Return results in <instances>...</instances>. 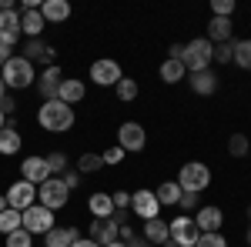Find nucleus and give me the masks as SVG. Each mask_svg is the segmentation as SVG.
Listing matches in <instances>:
<instances>
[{"label":"nucleus","mask_w":251,"mask_h":247,"mask_svg":"<svg viewBox=\"0 0 251 247\" xmlns=\"http://www.w3.org/2000/svg\"><path fill=\"white\" fill-rule=\"evenodd\" d=\"M20 37H24L20 34V14L17 10H0V40L7 47H14Z\"/></svg>","instance_id":"nucleus-14"},{"label":"nucleus","mask_w":251,"mask_h":247,"mask_svg":"<svg viewBox=\"0 0 251 247\" xmlns=\"http://www.w3.org/2000/svg\"><path fill=\"white\" fill-rule=\"evenodd\" d=\"M71 247H100V244H94L91 237H87V241H80V237H77V241H74V244H71Z\"/></svg>","instance_id":"nucleus-46"},{"label":"nucleus","mask_w":251,"mask_h":247,"mask_svg":"<svg viewBox=\"0 0 251 247\" xmlns=\"http://www.w3.org/2000/svg\"><path fill=\"white\" fill-rule=\"evenodd\" d=\"M127 247H151L148 241H141V237H134V241H127Z\"/></svg>","instance_id":"nucleus-47"},{"label":"nucleus","mask_w":251,"mask_h":247,"mask_svg":"<svg viewBox=\"0 0 251 247\" xmlns=\"http://www.w3.org/2000/svg\"><path fill=\"white\" fill-rule=\"evenodd\" d=\"M234 14V0H211V17H228Z\"/></svg>","instance_id":"nucleus-36"},{"label":"nucleus","mask_w":251,"mask_h":247,"mask_svg":"<svg viewBox=\"0 0 251 247\" xmlns=\"http://www.w3.org/2000/svg\"><path fill=\"white\" fill-rule=\"evenodd\" d=\"M231 30H234V23L228 17H211V23H208V40H211L214 47L218 44H228L231 40Z\"/></svg>","instance_id":"nucleus-21"},{"label":"nucleus","mask_w":251,"mask_h":247,"mask_svg":"<svg viewBox=\"0 0 251 247\" xmlns=\"http://www.w3.org/2000/svg\"><path fill=\"white\" fill-rule=\"evenodd\" d=\"M60 180H64V187H67V190L80 187V174L77 171H64V177H60Z\"/></svg>","instance_id":"nucleus-42"},{"label":"nucleus","mask_w":251,"mask_h":247,"mask_svg":"<svg viewBox=\"0 0 251 247\" xmlns=\"http://www.w3.org/2000/svg\"><path fill=\"white\" fill-rule=\"evenodd\" d=\"M54 227V210H47L44 204H34V207L24 210V230L27 234H47Z\"/></svg>","instance_id":"nucleus-8"},{"label":"nucleus","mask_w":251,"mask_h":247,"mask_svg":"<svg viewBox=\"0 0 251 247\" xmlns=\"http://www.w3.org/2000/svg\"><path fill=\"white\" fill-rule=\"evenodd\" d=\"M131 214L141 217V221H154L161 214V204H157L154 190H134L131 194Z\"/></svg>","instance_id":"nucleus-10"},{"label":"nucleus","mask_w":251,"mask_h":247,"mask_svg":"<svg viewBox=\"0 0 251 247\" xmlns=\"http://www.w3.org/2000/svg\"><path fill=\"white\" fill-rule=\"evenodd\" d=\"M37 201L47 210H60L67 201H71V190L64 187V180H60V177H50V180H44V184L37 187Z\"/></svg>","instance_id":"nucleus-5"},{"label":"nucleus","mask_w":251,"mask_h":247,"mask_svg":"<svg viewBox=\"0 0 251 247\" xmlns=\"http://www.w3.org/2000/svg\"><path fill=\"white\" fill-rule=\"evenodd\" d=\"M84 84L80 80H60V90H57V100H64L67 107H74V104H80L84 100Z\"/></svg>","instance_id":"nucleus-24"},{"label":"nucleus","mask_w":251,"mask_h":247,"mask_svg":"<svg viewBox=\"0 0 251 247\" xmlns=\"http://www.w3.org/2000/svg\"><path fill=\"white\" fill-rule=\"evenodd\" d=\"M60 67L54 64V67H47L44 74H40V80H37V90H40V97L44 100H57V90H60Z\"/></svg>","instance_id":"nucleus-15"},{"label":"nucleus","mask_w":251,"mask_h":247,"mask_svg":"<svg viewBox=\"0 0 251 247\" xmlns=\"http://www.w3.org/2000/svg\"><path fill=\"white\" fill-rule=\"evenodd\" d=\"M121 64L117 60H94L91 64V80H94L97 87H117V80H121Z\"/></svg>","instance_id":"nucleus-12"},{"label":"nucleus","mask_w":251,"mask_h":247,"mask_svg":"<svg viewBox=\"0 0 251 247\" xmlns=\"http://www.w3.org/2000/svg\"><path fill=\"white\" fill-rule=\"evenodd\" d=\"M168 54H171V60H184V44H171Z\"/></svg>","instance_id":"nucleus-45"},{"label":"nucleus","mask_w":251,"mask_h":247,"mask_svg":"<svg viewBox=\"0 0 251 247\" xmlns=\"http://www.w3.org/2000/svg\"><path fill=\"white\" fill-rule=\"evenodd\" d=\"M10 57H14V47H7V44L0 40V67H3V64H7Z\"/></svg>","instance_id":"nucleus-44"},{"label":"nucleus","mask_w":251,"mask_h":247,"mask_svg":"<svg viewBox=\"0 0 251 247\" xmlns=\"http://www.w3.org/2000/svg\"><path fill=\"white\" fill-rule=\"evenodd\" d=\"M3 97H7V84L0 80V100H3Z\"/></svg>","instance_id":"nucleus-50"},{"label":"nucleus","mask_w":251,"mask_h":247,"mask_svg":"<svg viewBox=\"0 0 251 247\" xmlns=\"http://www.w3.org/2000/svg\"><path fill=\"white\" fill-rule=\"evenodd\" d=\"M188 84H191L194 94H201V97H211L214 90H218V77H214L211 70H201V74H188Z\"/></svg>","instance_id":"nucleus-22"},{"label":"nucleus","mask_w":251,"mask_h":247,"mask_svg":"<svg viewBox=\"0 0 251 247\" xmlns=\"http://www.w3.org/2000/svg\"><path fill=\"white\" fill-rule=\"evenodd\" d=\"M231 64H238L241 70H251V40H234V57Z\"/></svg>","instance_id":"nucleus-29"},{"label":"nucleus","mask_w":251,"mask_h":247,"mask_svg":"<svg viewBox=\"0 0 251 247\" xmlns=\"http://www.w3.org/2000/svg\"><path fill=\"white\" fill-rule=\"evenodd\" d=\"M168 230H171V241L177 247H194V244H198V237H201V230H198V224H194V217H188V214H177L171 224H168Z\"/></svg>","instance_id":"nucleus-7"},{"label":"nucleus","mask_w":251,"mask_h":247,"mask_svg":"<svg viewBox=\"0 0 251 247\" xmlns=\"http://www.w3.org/2000/svg\"><path fill=\"white\" fill-rule=\"evenodd\" d=\"M248 137L245 134H231V140H228V151H231V157H245L248 154Z\"/></svg>","instance_id":"nucleus-33"},{"label":"nucleus","mask_w":251,"mask_h":247,"mask_svg":"<svg viewBox=\"0 0 251 247\" xmlns=\"http://www.w3.org/2000/svg\"><path fill=\"white\" fill-rule=\"evenodd\" d=\"M0 154H7V157L20 154V134H17V127H3V131H0Z\"/></svg>","instance_id":"nucleus-27"},{"label":"nucleus","mask_w":251,"mask_h":247,"mask_svg":"<svg viewBox=\"0 0 251 247\" xmlns=\"http://www.w3.org/2000/svg\"><path fill=\"white\" fill-rule=\"evenodd\" d=\"M34 201H37V187L30 180H17V184H10V190H7V207L20 210V214L27 207H34Z\"/></svg>","instance_id":"nucleus-9"},{"label":"nucleus","mask_w":251,"mask_h":247,"mask_svg":"<svg viewBox=\"0 0 251 247\" xmlns=\"http://www.w3.org/2000/svg\"><path fill=\"white\" fill-rule=\"evenodd\" d=\"M111 201H114V210H131V194L127 190H114Z\"/></svg>","instance_id":"nucleus-40"},{"label":"nucleus","mask_w":251,"mask_h":247,"mask_svg":"<svg viewBox=\"0 0 251 247\" xmlns=\"http://www.w3.org/2000/svg\"><path fill=\"white\" fill-rule=\"evenodd\" d=\"M107 247H127V244H124V241H114V244H107Z\"/></svg>","instance_id":"nucleus-51"},{"label":"nucleus","mask_w":251,"mask_h":247,"mask_svg":"<svg viewBox=\"0 0 251 247\" xmlns=\"http://www.w3.org/2000/svg\"><path fill=\"white\" fill-rule=\"evenodd\" d=\"M194 247H228V241H225V234L218 230V234H201Z\"/></svg>","instance_id":"nucleus-37"},{"label":"nucleus","mask_w":251,"mask_h":247,"mask_svg":"<svg viewBox=\"0 0 251 247\" xmlns=\"http://www.w3.org/2000/svg\"><path fill=\"white\" fill-rule=\"evenodd\" d=\"M44 50H47V44H44V40H27V50H24V57L30 60V64H34V60H40V64H44Z\"/></svg>","instance_id":"nucleus-32"},{"label":"nucleus","mask_w":251,"mask_h":247,"mask_svg":"<svg viewBox=\"0 0 251 247\" xmlns=\"http://www.w3.org/2000/svg\"><path fill=\"white\" fill-rule=\"evenodd\" d=\"M181 194H184V190L177 187V180H164V184L154 190V197H157V204H161V207H177Z\"/></svg>","instance_id":"nucleus-25"},{"label":"nucleus","mask_w":251,"mask_h":247,"mask_svg":"<svg viewBox=\"0 0 251 247\" xmlns=\"http://www.w3.org/2000/svg\"><path fill=\"white\" fill-rule=\"evenodd\" d=\"M100 160H104V164H107V167H114V164H121V160H124V151H121V147H107V151L100 154Z\"/></svg>","instance_id":"nucleus-39"},{"label":"nucleus","mask_w":251,"mask_h":247,"mask_svg":"<svg viewBox=\"0 0 251 247\" xmlns=\"http://www.w3.org/2000/svg\"><path fill=\"white\" fill-rule=\"evenodd\" d=\"M44 17H40V7L37 10H20V34L27 40H37L40 34H44Z\"/></svg>","instance_id":"nucleus-16"},{"label":"nucleus","mask_w":251,"mask_h":247,"mask_svg":"<svg viewBox=\"0 0 251 247\" xmlns=\"http://www.w3.org/2000/svg\"><path fill=\"white\" fill-rule=\"evenodd\" d=\"M87 237H91L94 244L107 247V244H114V241H121V224H117L114 217H104V221H91V227H87Z\"/></svg>","instance_id":"nucleus-11"},{"label":"nucleus","mask_w":251,"mask_h":247,"mask_svg":"<svg viewBox=\"0 0 251 247\" xmlns=\"http://www.w3.org/2000/svg\"><path fill=\"white\" fill-rule=\"evenodd\" d=\"M77 237V227H50L44 234V247H71Z\"/></svg>","instance_id":"nucleus-20"},{"label":"nucleus","mask_w":251,"mask_h":247,"mask_svg":"<svg viewBox=\"0 0 251 247\" xmlns=\"http://www.w3.org/2000/svg\"><path fill=\"white\" fill-rule=\"evenodd\" d=\"M104 167V160H100V154H80V160H77V174H94Z\"/></svg>","instance_id":"nucleus-30"},{"label":"nucleus","mask_w":251,"mask_h":247,"mask_svg":"<svg viewBox=\"0 0 251 247\" xmlns=\"http://www.w3.org/2000/svg\"><path fill=\"white\" fill-rule=\"evenodd\" d=\"M248 221H251V207H248Z\"/></svg>","instance_id":"nucleus-53"},{"label":"nucleus","mask_w":251,"mask_h":247,"mask_svg":"<svg viewBox=\"0 0 251 247\" xmlns=\"http://www.w3.org/2000/svg\"><path fill=\"white\" fill-rule=\"evenodd\" d=\"M20 174H24V180H30L34 187H40L44 180H50V167H47L44 157H27V160H20Z\"/></svg>","instance_id":"nucleus-13"},{"label":"nucleus","mask_w":251,"mask_h":247,"mask_svg":"<svg viewBox=\"0 0 251 247\" xmlns=\"http://www.w3.org/2000/svg\"><path fill=\"white\" fill-rule=\"evenodd\" d=\"M184 70L188 74H201V70H211L214 64V44L208 37H198L191 44H184Z\"/></svg>","instance_id":"nucleus-2"},{"label":"nucleus","mask_w":251,"mask_h":247,"mask_svg":"<svg viewBox=\"0 0 251 247\" xmlns=\"http://www.w3.org/2000/svg\"><path fill=\"white\" fill-rule=\"evenodd\" d=\"M30 237H34V234H27V230L20 227V230H14V234H7V247H34Z\"/></svg>","instance_id":"nucleus-35"},{"label":"nucleus","mask_w":251,"mask_h":247,"mask_svg":"<svg viewBox=\"0 0 251 247\" xmlns=\"http://www.w3.org/2000/svg\"><path fill=\"white\" fill-rule=\"evenodd\" d=\"M184 74H188V70H184V64H181V60H161V80H164V84H177V80H184Z\"/></svg>","instance_id":"nucleus-26"},{"label":"nucleus","mask_w":251,"mask_h":247,"mask_svg":"<svg viewBox=\"0 0 251 247\" xmlns=\"http://www.w3.org/2000/svg\"><path fill=\"white\" fill-rule=\"evenodd\" d=\"M144 144H148V134H144V127H141V124H134V120H124V124L117 127V147H121L124 154L144 151Z\"/></svg>","instance_id":"nucleus-6"},{"label":"nucleus","mask_w":251,"mask_h":247,"mask_svg":"<svg viewBox=\"0 0 251 247\" xmlns=\"http://www.w3.org/2000/svg\"><path fill=\"white\" fill-rule=\"evenodd\" d=\"M44 160H47V167H50V177H54V174H64V171H67V154L54 151L50 157H44Z\"/></svg>","instance_id":"nucleus-34"},{"label":"nucleus","mask_w":251,"mask_h":247,"mask_svg":"<svg viewBox=\"0 0 251 247\" xmlns=\"http://www.w3.org/2000/svg\"><path fill=\"white\" fill-rule=\"evenodd\" d=\"M248 244H251V230H248Z\"/></svg>","instance_id":"nucleus-52"},{"label":"nucleus","mask_w":251,"mask_h":247,"mask_svg":"<svg viewBox=\"0 0 251 247\" xmlns=\"http://www.w3.org/2000/svg\"><path fill=\"white\" fill-rule=\"evenodd\" d=\"M0 210H7V194H0Z\"/></svg>","instance_id":"nucleus-48"},{"label":"nucleus","mask_w":251,"mask_h":247,"mask_svg":"<svg viewBox=\"0 0 251 247\" xmlns=\"http://www.w3.org/2000/svg\"><path fill=\"white\" fill-rule=\"evenodd\" d=\"M198 204H201V194H188V190H184L181 201H177V207H181V210H194Z\"/></svg>","instance_id":"nucleus-41"},{"label":"nucleus","mask_w":251,"mask_h":247,"mask_svg":"<svg viewBox=\"0 0 251 247\" xmlns=\"http://www.w3.org/2000/svg\"><path fill=\"white\" fill-rule=\"evenodd\" d=\"M40 17H44V23H60V20L71 17V3L67 0H44L40 3Z\"/></svg>","instance_id":"nucleus-19"},{"label":"nucleus","mask_w":251,"mask_h":247,"mask_svg":"<svg viewBox=\"0 0 251 247\" xmlns=\"http://www.w3.org/2000/svg\"><path fill=\"white\" fill-rule=\"evenodd\" d=\"M87 207H91V214H94V221H104V217H111V214H114V201H111V194L97 190V194H91Z\"/></svg>","instance_id":"nucleus-23"},{"label":"nucleus","mask_w":251,"mask_h":247,"mask_svg":"<svg viewBox=\"0 0 251 247\" xmlns=\"http://www.w3.org/2000/svg\"><path fill=\"white\" fill-rule=\"evenodd\" d=\"M0 80L7 87H14V90H24V87L34 84V64L24 57V54H14V57L0 67Z\"/></svg>","instance_id":"nucleus-3"},{"label":"nucleus","mask_w":251,"mask_h":247,"mask_svg":"<svg viewBox=\"0 0 251 247\" xmlns=\"http://www.w3.org/2000/svg\"><path fill=\"white\" fill-rule=\"evenodd\" d=\"M114 90H117V97H121V100H134L141 87H137V80H134V77H121Z\"/></svg>","instance_id":"nucleus-31"},{"label":"nucleus","mask_w":251,"mask_h":247,"mask_svg":"<svg viewBox=\"0 0 251 247\" xmlns=\"http://www.w3.org/2000/svg\"><path fill=\"white\" fill-rule=\"evenodd\" d=\"M3 127H7V114L0 111V131H3Z\"/></svg>","instance_id":"nucleus-49"},{"label":"nucleus","mask_w":251,"mask_h":247,"mask_svg":"<svg viewBox=\"0 0 251 247\" xmlns=\"http://www.w3.org/2000/svg\"><path fill=\"white\" fill-rule=\"evenodd\" d=\"M208 184H211V171H208V164H201V160H188V164L177 171V187L188 190V194H201Z\"/></svg>","instance_id":"nucleus-4"},{"label":"nucleus","mask_w":251,"mask_h":247,"mask_svg":"<svg viewBox=\"0 0 251 247\" xmlns=\"http://www.w3.org/2000/svg\"><path fill=\"white\" fill-rule=\"evenodd\" d=\"M37 124L50 134L71 131L74 127V107H67L64 100H44V107L37 111Z\"/></svg>","instance_id":"nucleus-1"},{"label":"nucleus","mask_w":251,"mask_h":247,"mask_svg":"<svg viewBox=\"0 0 251 247\" xmlns=\"http://www.w3.org/2000/svg\"><path fill=\"white\" fill-rule=\"evenodd\" d=\"M144 241H148L151 247H164L168 241H171L168 221H161V217H154V221H144Z\"/></svg>","instance_id":"nucleus-17"},{"label":"nucleus","mask_w":251,"mask_h":247,"mask_svg":"<svg viewBox=\"0 0 251 247\" xmlns=\"http://www.w3.org/2000/svg\"><path fill=\"white\" fill-rule=\"evenodd\" d=\"M231 57H234V40L214 47V60H218V64H231Z\"/></svg>","instance_id":"nucleus-38"},{"label":"nucleus","mask_w":251,"mask_h":247,"mask_svg":"<svg viewBox=\"0 0 251 247\" xmlns=\"http://www.w3.org/2000/svg\"><path fill=\"white\" fill-rule=\"evenodd\" d=\"M24 227V214L14 207H7V210H0V234H14V230Z\"/></svg>","instance_id":"nucleus-28"},{"label":"nucleus","mask_w":251,"mask_h":247,"mask_svg":"<svg viewBox=\"0 0 251 247\" xmlns=\"http://www.w3.org/2000/svg\"><path fill=\"white\" fill-rule=\"evenodd\" d=\"M0 111H3V114L10 117V114H14V111H17V100H14V97L7 94V97H3V100H0Z\"/></svg>","instance_id":"nucleus-43"},{"label":"nucleus","mask_w":251,"mask_h":247,"mask_svg":"<svg viewBox=\"0 0 251 247\" xmlns=\"http://www.w3.org/2000/svg\"><path fill=\"white\" fill-rule=\"evenodd\" d=\"M221 221H225L221 207H201L198 217H194V224H198L201 234H218V230H221Z\"/></svg>","instance_id":"nucleus-18"}]
</instances>
